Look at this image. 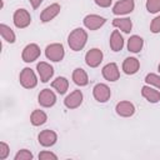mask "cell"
<instances>
[{"label":"cell","instance_id":"obj_33","mask_svg":"<svg viewBox=\"0 0 160 160\" xmlns=\"http://www.w3.org/2000/svg\"><path fill=\"white\" fill-rule=\"evenodd\" d=\"M42 1H44V0H29V2H30V5L32 6V9H38V8L41 5Z\"/></svg>","mask_w":160,"mask_h":160},{"label":"cell","instance_id":"obj_3","mask_svg":"<svg viewBox=\"0 0 160 160\" xmlns=\"http://www.w3.org/2000/svg\"><path fill=\"white\" fill-rule=\"evenodd\" d=\"M19 81H20V85H21L22 88H25V89H34V88L38 85L36 74H35L34 70L30 69V68H24V69L20 71Z\"/></svg>","mask_w":160,"mask_h":160},{"label":"cell","instance_id":"obj_28","mask_svg":"<svg viewBox=\"0 0 160 160\" xmlns=\"http://www.w3.org/2000/svg\"><path fill=\"white\" fill-rule=\"evenodd\" d=\"M146 10L150 14H158L160 12V0H146Z\"/></svg>","mask_w":160,"mask_h":160},{"label":"cell","instance_id":"obj_9","mask_svg":"<svg viewBox=\"0 0 160 160\" xmlns=\"http://www.w3.org/2000/svg\"><path fill=\"white\" fill-rule=\"evenodd\" d=\"M104 59V54L100 49L92 48L86 51L85 54V62L89 68H98Z\"/></svg>","mask_w":160,"mask_h":160},{"label":"cell","instance_id":"obj_17","mask_svg":"<svg viewBox=\"0 0 160 160\" xmlns=\"http://www.w3.org/2000/svg\"><path fill=\"white\" fill-rule=\"evenodd\" d=\"M141 95L145 100H148L151 104H156L160 101V91L156 88L150 86L148 84L141 88Z\"/></svg>","mask_w":160,"mask_h":160},{"label":"cell","instance_id":"obj_24","mask_svg":"<svg viewBox=\"0 0 160 160\" xmlns=\"http://www.w3.org/2000/svg\"><path fill=\"white\" fill-rule=\"evenodd\" d=\"M48 120V115L45 111L40 110V109H36L31 112L30 115V122L34 125V126H40V125H44Z\"/></svg>","mask_w":160,"mask_h":160},{"label":"cell","instance_id":"obj_6","mask_svg":"<svg viewBox=\"0 0 160 160\" xmlns=\"http://www.w3.org/2000/svg\"><path fill=\"white\" fill-rule=\"evenodd\" d=\"M92 96L94 99L98 101V102H106L110 100V96H111V90L110 88L104 84V82H99L96 84L94 88H92Z\"/></svg>","mask_w":160,"mask_h":160},{"label":"cell","instance_id":"obj_15","mask_svg":"<svg viewBox=\"0 0 160 160\" xmlns=\"http://www.w3.org/2000/svg\"><path fill=\"white\" fill-rule=\"evenodd\" d=\"M135 105L128 100H122V101H119L116 105H115V112L121 116V118H130L135 114Z\"/></svg>","mask_w":160,"mask_h":160},{"label":"cell","instance_id":"obj_27","mask_svg":"<svg viewBox=\"0 0 160 160\" xmlns=\"http://www.w3.org/2000/svg\"><path fill=\"white\" fill-rule=\"evenodd\" d=\"M32 159H34V155L28 149H20L14 156V160H32Z\"/></svg>","mask_w":160,"mask_h":160},{"label":"cell","instance_id":"obj_31","mask_svg":"<svg viewBox=\"0 0 160 160\" xmlns=\"http://www.w3.org/2000/svg\"><path fill=\"white\" fill-rule=\"evenodd\" d=\"M10 154V146L5 142L1 141L0 142V160H5Z\"/></svg>","mask_w":160,"mask_h":160},{"label":"cell","instance_id":"obj_7","mask_svg":"<svg viewBox=\"0 0 160 160\" xmlns=\"http://www.w3.org/2000/svg\"><path fill=\"white\" fill-rule=\"evenodd\" d=\"M105 22H106V19H105L104 16L98 15V14H89V15H86V16L84 18V20H82L84 26H85L88 30H90V31H94V30L100 29Z\"/></svg>","mask_w":160,"mask_h":160},{"label":"cell","instance_id":"obj_26","mask_svg":"<svg viewBox=\"0 0 160 160\" xmlns=\"http://www.w3.org/2000/svg\"><path fill=\"white\" fill-rule=\"evenodd\" d=\"M144 81H145V84H148L150 86H154L158 90H160V75L154 74V72H149V74H146Z\"/></svg>","mask_w":160,"mask_h":160},{"label":"cell","instance_id":"obj_11","mask_svg":"<svg viewBox=\"0 0 160 160\" xmlns=\"http://www.w3.org/2000/svg\"><path fill=\"white\" fill-rule=\"evenodd\" d=\"M38 141H39V144L41 146L50 148V146H52V145L56 144V141H58V134L54 130H50V129L42 130L38 135Z\"/></svg>","mask_w":160,"mask_h":160},{"label":"cell","instance_id":"obj_12","mask_svg":"<svg viewBox=\"0 0 160 160\" xmlns=\"http://www.w3.org/2000/svg\"><path fill=\"white\" fill-rule=\"evenodd\" d=\"M60 10H61V6H60V4H58V2H52V4H50L49 6H46L42 11H41V14H40V21L41 22H50L51 20H54L59 14H60Z\"/></svg>","mask_w":160,"mask_h":160},{"label":"cell","instance_id":"obj_14","mask_svg":"<svg viewBox=\"0 0 160 160\" xmlns=\"http://www.w3.org/2000/svg\"><path fill=\"white\" fill-rule=\"evenodd\" d=\"M101 74L104 76L105 80L110 81V82H114L116 80L120 79V70H119V66L116 62H109L106 64L102 69H101Z\"/></svg>","mask_w":160,"mask_h":160},{"label":"cell","instance_id":"obj_16","mask_svg":"<svg viewBox=\"0 0 160 160\" xmlns=\"http://www.w3.org/2000/svg\"><path fill=\"white\" fill-rule=\"evenodd\" d=\"M36 70H38V75H39L41 82H48L54 76V68L46 61L38 62Z\"/></svg>","mask_w":160,"mask_h":160},{"label":"cell","instance_id":"obj_10","mask_svg":"<svg viewBox=\"0 0 160 160\" xmlns=\"http://www.w3.org/2000/svg\"><path fill=\"white\" fill-rule=\"evenodd\" d=\"M134 9H135V1L134 0H119L112 6V14L116 16L128 15V14L132 12Z\"/></svg>","mask_w":160,"mask_h":160},{"label":"cell","instance_id":"obj_2","mask_svg":"<svg viewBox=\"0 0 160 160\" xmlns=\"http://www.w3.org/2000/svg\"><path fill=\"white\" fill-rule=\"evenodd\" d=\"M45 56L52 62H59L65 56V49L61 42H52L45 48Z\"/></svg>","mask_w":160,"mask_h":160},{"label":"cell","instance_id":"obj_23","mask_svg":"<svg viewBox=\"0 0 160 160\" xmlns=\"http://www.w3.org/2000/svg\"><path fill=\"white\" fill-rule=\"evenodd\" d=\"M51 88L54 90H56L58 94L64 95L68 91V89H69V80L65 76H58L55 80H52Z\"/></svg>","mask_w":160,"mask_h":160},{"label":"cell","instance_id":"obj_5","mask_svg":"<svg viewBox=\"0 0 160 160\" xmlns=\"http://www.w3.org/2000/svg\"><path fill=\"white\" fill-rule=\"evenodd\" d=\"M40 54H41V50H40V48H39V45L35 44V42H30V44H28V45L22 49L21 59H22L24 62H28V64H29V62H34L35 60L39 59Z\"/></svg>","mask_w":160,"mask_h":160},{"label":"cell","instance_id":"obj_4","mask_svg":"<svg viewBox=\"0 0 160 160\" xmlns=\"http://www.w3.org/2000/svg\"><path fill=\"white\" fill-rule=\"evenodd\" d=\"M12 22L18 29H25L31 24V15L26 9H18L14 11Z\"/></svg>","mask_w":160,"mask_h":160},{"label":"cell","instance_id":"obj_19","mask_svg":"<svg viewBox=\"0 0 160 160\" xmlns=\"http://www.w3.org/2000/svg\"><path fill=\"white\" fill-rule=\"evenodd\" d=\"M109 45H110V49L114 52H118L124 48V38L120 34V30H114L111 32L110 40H109Z\"/></svg>","mask_w":160,"mask_h":160},{"label":"cell","instance_id":"obj_29","mask_svg":"<svg viewBox=\"0 0 160 160\" xmlns=\"http://www.w3.org/2000/svg\"><path fill=\"white\" fill-rule=\"evenodd\" d=\"M39 160H58V156L56 154H54L52 151H49V150H42L39 152L38 155Z\"/></svg>","mask_w":160,"mask_h":160},{"label":"cell","instance_id":"obj_1","mask_svg":"<svg viewBox=\"0 0 160 160\" xmlns=\"http://www.w3.org/2000/svg\"><path fill=\"white\" fill-rule=\"evenodd\" d=\"M88 42V32L82 28L74 29L68 36V45L72 51H80Z\"/></svg>","mask_w":160,"mask_h":160},{"label":"cell","instance_id":"obj_18","mask_svg":"<svg viewBox=\"0 0 160 160\" xmlns=\"http://www.w3.org/2000/svg\"><path fill=\"white\" fill-rule=\"evenodd\" d=\"M122 71L126 75H134L139 71L140 69V61L139 59L134 58V56H129L122 61V66H121Z\"/></svg>","mask_w":160,"mask_h":160},{"label":"cell","instance_id":"obj_21","mask_svg":"<svg viewBox=\"0 0 160 160\" xmlns=\"http://www.w3.org/2000/svg\"><path fill=\"white\" fill-rule=\"evenodd\" d=\"M112 26L125 34H129L132 29V21L129 18H115L112 20Z\"/></svg>","mask_w":160,"mask_h":160},{"label":"cell","instance_id":"obj_30","mask_svg":"<svg viewBox=\"0 0 160 160\" xmlns=\"http://www.w3.org/2000/svg\"><path fill=\"white\" fill-rule=\"evenodd\" d=\"M150 31L152 34H159L160 32V14L151 20V22H150Z\"/></svg>","mask_w":160,"mask_h":160},{"label":"cell","instance_id":"obj_13","mask_svg":"<svg viewBox=\"0 0 160 160\" xmlns=\"http://www.w3.org/2000/svg\"><path fill=\"white\" fill-rule=\"evenodd\" d=\"M38 102L42 108H51L56 102V95L50 89H42L38 95Z\"/></svg>","mask_w":160,"mask_h":160},{"label":"cell","instance_id":"obj_8","mask_svg":"<svg viewBox=\"0 0 160 160\" xmlns=\"http://www.w3.org/2000/svg\"><path fill=\"white\" fill-rule=\"evenodd\" d=\"M82 100H84V95L81 92V90H72L70 94H68L64 99V105L70 109V110H74V109H78L81 104H82Z\"/></svg>","mask_w":160,"mask_h":160},{"label":"cell","instance_id":"obj_25","mask_svg":"<svg viewBox=\"0 0 160 160\" xmlns=\"http://www.w3.org/2000/svg\"><path fill=\"white\" fill-rule=\"evenodd\" d=\"M0 35H1L2 40L9 44H14L16 40V35H15L14 30L10 26H8L6 24H0Z\"/></svg>","mask_w":160,"mask_h":160},{"label":"cell","instance_id":"obj_22","mask_svg":"<svg viewBox=\"0 0 160 160\" xmlns=\"http://www.w3.org/2000/svg\"><path fill=\"white\" fill-rule=\"evenodd\" d=\"M142 46H144V39L139 35H131L128 40V50L130 52H134V54H138L142 50Z\"/></svg>","mask_w":160,"mask_h":160},{"label":"cell","instance_id":"obj_32","mask_svg":"<svg viewBox=\"0 0 160 160\" xmlns=\"http://www.w3.org/2000/svg\"><path fill=\"white\" fill-rule=\"evenodd\" d=\"M94 2L99 8H109L112 4V0H94Z\"/></svg>","mask_w":160,"mask_h":160},{"label":"cell","instance_id":"obj_34","mask_svg":"<svg viewBox=\"0 0 160 160\" xmlns=\"http://www.w3.org/2000/svg\"><path fill=\"white\" fill-rule=\"evenodd\" d=\"M158 70H159V72H160V62H159V65H158Z\"/></svg>","mask_w":160,"mask_h":160},{"label":"cell","instance_id":"obj_20","mask_svg":"<svg viewBox=\"0 0 160 160\" xmlns=\"http://www.w3.org/2000/svg\"><path fill=\"white\" fill-rule=\"evenodd\" d=\"M71 79L74 81L75 85L78 86H86L89 84V76L86 74V71L81 68H76L74 71H72V75H71Z\"/></svg>","mask_w":160,"mask_h":160}]
</instances>
